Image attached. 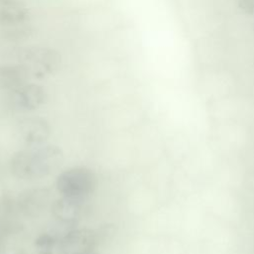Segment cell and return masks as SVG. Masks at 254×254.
I'll use <instances>...</instances> for the list:
<instances>
[{
	"label": "cell",
	"mask_w": 254,
	"mask_h": 254,
	"mask_svg": "<svg viewBox=\"0 0 254 254\" xmlns=\"http://www.w3.org/2000/svg\"><path fill=\"white\" fill-rule=\"evenodd\" d=\"M64 155L57 145L43 144L17 151L10 159V171L20 180L48 177L64 163Z\"/></svg>",
	"instance_id": "1"
},
{
	"label": "cell",
	"mask_w": 254,
	"mask_h": 254,
	"mask_svg": "<svg viewBox=\"0 0 254 254\" xmlns=\"http://www.w3.org/2000/svg\"><path fill=\"white\" fill-rule=\"evenodd\" d=\"M18 64L30 76L37 78L46 77L58 70L61 64L60 54L44 46H31L18 51Z\"/></svg>",
	"instance_id": "2"
},
{
	"label": "cell",
	"mask_w": 254,
	"mask_h": 254,
	"mask_svg": "<svg viewBox=\"0 0 254 254\" xmlns=\"http://www.w3.org/2000/svg\"><path fill=\"white\" fill-rule=\"evenodd\" d=\"M97 187V177L87 167H72L60 173L56 189L62 196L88 198Z\"/></svg>",
	"instance_id": "3"
},
{
	"label": "cell",
	"mask_w": 254,
	"mask_h": 254,
	"mask_svg": "<svg viewBox=\"0 0 254 254\" xmlns=\"http://www.w3.org/2000/svg\"><path fill=\"white\" fill-rule=\"evenodd\" d=\"M105 230H96L88 227H73L64 232L58 240L59 254H81L95 250Z\"/></svg>",
	"instance_id": "4"
},
{
	"label": "cell",
	"mask_w": 254,
	"mask_h": 254,
	"mask_svg": "<svg viewBox=\"0 0 254 254\" xmlns=\"http://www.w3.org/2000/svg\"><path fill=\"white\" fill-rule=\"evenodd\" d=\"M10 112H30L40 108L48 98L44 86L26 82L22 86L9 92H3Z\"/></svg>",
	"instance_id": "5"
},
{
	"label": "cell",
	"mask_w": 254,
	"mask_h": 254,
	"mask_svg": "<svg viewBox=\"0 0 254 254\" xmlns=\"http://www.w3.org/2000/svg\"><path fill=\"white\" fill-rule=\"evenodd\" d=\"M50 189L42 186L22 190L15 199L18 214L26 218H38L52 205Z\"/></svg>",
	"instance_id": "6"
},
{
	"label": "cell",
	"mask_w": 254,
	"mask_h": 254,
	"mask_svg": "<svg viewBox=\"0 0 254 254\" xmlns=\"http://www.w3.org/2000/svg\"><path fill=\"white\" fill-rule=\"evenodd\" d=\"M51 212L56 221L66 227H75L87 212V198L62 196L55 199Z\"/></svg>",
	"instance_id": "7"
},
{
	"label": "cell",
	"mask_w": 254,
	"mask_h": 254,
	"mask_svg": "<svg viewBox=\"0 0 254 254\" xmlns=\"http://www.w3.org/2000/svg\"><path fill=\"white\" fill-rule=\"evenodd\" d=\"M20 140L28 147L46 144L50 137L51 127L49 122L40 116H28L21 118L16 127Z\"/></svg>",
	"instance_id": "8"
},
{
	"label": "cell",
	"mask_w": 254,
	"mask_h": 254,
	"mask_svg": "<svg viewBox=\"0 0 254 254\" xmlns=\"http://www.w3.org/2000/svg\"><path fill=\"white\" fill-rule=\"evenodd\" d=\"M29 11L20 0H0V28L17 29L25 24Z\"/></svg>",
	"instance_id": "9"
},
{
	"label": "cell",
	"mask_w": 254,
	"mask_h": 254,
	"mask_svg": "<svg viewBox=\"0 0 254 254\" xmlns=\"http://www.w3.org/2000/svg\"><path fill=\"white\" fill-rule=\"evenodd\" d=\"M28 73L20 64H0V92H9L28 82Z\"/></svg>",
	"instance_id": "10"
},
{
	"label": "cell",
	"mask_w": 254,
	"mask_h": 254,
	"mask_svg": "<svg viewBox=\"0 0 254 254\" xmlns=\"http://www.w3.org/2000/svg\"><path fill=\"white\" fill-rule=\"evenodd\" d=\"M17 213L15 199L9 194H2L0 196V239L15 228Z\"/></svg>",
	"instance_id": "11"
},
{
	"label": "cell",
	"mask_w": 254,
	"mask_h": 254,
	"mask_svg": "<svg viewBox=\"0 0 254 254\" xmlns=\"http://www.w3.org/2000/svg\"><path fill=\"white\" fill-rule=\"evenodd\" d=\"M58 236L52 232H43L35 239V249L37 254H54L57 251Z\"/></svg>",
	"instance_id": "12"
},
{
	"label": "cell",
	"mask_w": 254,
	"mask_h": 254,
	"mask_svg": "<svg viewBox=\"0 0 254 254\" xmlns=\"http://www.w3.org/2000/svg\"><path fill=\"white\" fill-rule=\"evenodd\" d=\"M239 9L247 15H254V0H237Z\"/></svg>",
	"instance_id": "13"
},
{
	"label": "cell",
	"mask_w": 254,
	"mask_h": 254,
	"mask_svg": "<svg viewBox=\"0 0 254 254\" xmlns=\"http://www.w3.org/2000/svg\"><path fill=\"white\" fill-rule=\"evenodd\" d=\"M81 254H100L99 252L95 251V250H91V251H88V252H84V253H81Z\"/></svg>",
	"instance_id": "14"
},
{
	"label": "cell",
	"mask_w": 254,
	"mask_h": 254,
	"mask_svg": "<svg viewBox=\"0 0 254 254\" xmlns=\"http://www.w3.org/2000/svg\"><path fill=\"white\" fill-rule=\"evenodd\" d=\"M0 254H1V251H0Z\"/></svg>",
	"instance_id": "15"
}]
</instances>
